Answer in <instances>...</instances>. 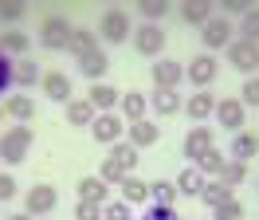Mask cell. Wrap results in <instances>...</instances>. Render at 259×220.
I'll use <instances>...</instances> for the list:
<instances>
[{"instance_id":"23","label":"cell","mask_w":259,"mask_h":220,"mask_svg":"<svg viewBox=\"0 0 259 220\" xmlns=\"http://www.w3.org/2000/svg\"><path fill=\"white\" fill-rule=\"evenodd\" d=\"M79 71L91 79V83H98V79L110 71V59H106V51L98 47V51H91V55H82V59H79Z\"/></svg>"},{"instance_id":"47","label":"cell","mask_w":259,"mask_h":220,"mask_svg":"<svg viewBox=\"0 0 259 220\" xmlns=\"http://www.w3.org/2000/svg\"><path fill=\"white\" fill-rule=\"evenodd\" d=\"M4 220H35V216H28V212H12V216H4Z\"/></svg>"},{"instance_id":"45","label":"cell","mask_w":259,"mask_h":220,"mask_svg":"<svg viewBox=\"0 0 259 220\" xmlns=\"http://www.w3.org/2000/svg\"><path fill=\"white\" fill-rule=\"evenodd\" d=\"M142 220H181V216L173 212V208H165V204H153V208H149Z\"/></svg>"},{"instance_id":"2","label":"cell","mask_w":259,"mask_h":220,"mask_svg":"<svg viewBox=\"0 0 259 220\" xmlns=\"http://www.w3.org/2000/svg\"><path fill=\"white\" fill-rule=\"evenodd\" d=\"M134 51L138 55H149V59H161V51H165V28L161 24H142V28H134Z\"/></svg>"},{"instance_id":"6","label":"cell","mask_w":259,"mask_h":220,"mask_svg":"<svg viewBox=\"0 0 259 220\" xmlns=\"http://www.w3.org/2000/svg\"><path fill=\"white\" fill-rule=\"evenodd\" d=\"M212 145H216V141H212V130H208V126H193V130L185 134V141H181V154H185L189 165H196Z\"/></svg>"},{"instance_id":"11","label":"cell","mask_w":259,"mask_h":220,"mask_svg":"<svg viewBox=\"0 0 259 220\" xmlns=\"http://www.w3.org/2000/svg\"><path fill=\"white\" fill-rule=\"evenodd\" d=\"M200 31H204L200 40H204V47H208V51H220V47L232 44V24H228L224 16H212V20H208Z\"/></svg>"},{"instance_id":"35","label":"cell","mask_w":259,"mask_h":220,"mask_svg":"<svg viewBox=\"0 0 259 220\" xmlns=\"http://www.w3.org/2000/svg\"><path fill=\"white\" fill-rule=\"evenodd\" d=\"M98 177H102V181H106V185H122V181H126L130 173L122 169V165H118V161H114V157H106V161H102V173H98Z\"/></svg>"},{"instance_id":"28","label":"cell","mask_w":259,"mask_h":220,"mask_svg":"<svg viewBox=\"0 0 259 220\" xmlns=\"http://www.w3.org/2000/svg\"><path fill=\"white\" fill-rule=\"evenodd\" d=\"M67 122H71V126H91V122H95L91 98H71V102H67Z\"/></svg>"},{"instance_id":"29","label":"cell","mask_w":259,"mask_h":220,"mask_svg":"<svg viewBox=\"0 0 259 220\" xmlns=\"http://www.w3.org/2000/svg\"><path fill=\"white\" fill-rule=\"evenodd\" d=\"M149 197H153V204L173 208V201H177V185H173V181H165V177H157V181H149Z\"/></svg>"},{"instance_id":"1","label":"cell","mask_w":259,"mask_h":220,"mask_svg":"<svg viewBox=\"0 0 259 220\" xmlns=\"http://www.w3.org/2000/svg\"><path fill=\"white\" fill-rule=\"evenodd\" d=\"M35 141V130L28 122H16L12 130H0V161H8V165H20L28 150H32Z\"/></svg>"},{"instance_id":"5","label":"cell","mask_w":259,"mask_h":220,"mask_svg":"<svg viewBox=\"0 0 259 220\" xmlns=\"http://www.w3.org/2000/svg\"><path fill=\"white\" fill-rule=\"evenodd\" d=\"M55 204H59L55 185H32L28 193H24V212H28V216H48Z\"/></svg>"},{"instance_id":"43","label":"cell","mask_w":259,"mask_h":220,"mask_svg":"<svg viewBox=\"0 0 259 220\" xmlns=\"http://www.w3.org/2000/svg\"><path fill=\"white\" fill-rule=\"evenodd\" d=\"M16 193H20L16 177H12V173H0V204H4V201H12Z\"/></svg>"},{"instance_id":"48","label":"cell","mask_w":259,"mask_h":220,"mask_svg":"<svg viewBox=\"0 0 259 220\" xmlns=\"http://www.w3.org/2000/svg\"><path fill=\"white\" fill-rule=\"evenodd\" d=\"M0 118H4V106H0Z\"/></svg>"},{"instance_id":"15","label":"cell","mask_w":259,"mask_h":220,"mask_svg":"<svg viewBox=\"0 0 259 220\" xmlns=\"http://www.w3.org/2000/svg\"><path fill=\"white\" fill-rule=\"evenodd\" d=\"M91 106L98 110V114H110V106H118L122 102V91L118 87H110V83H91Z\"/></svg>"},{"instance_id":"33","label":"cell","mask_w":259,"mask_h":220,"mask_svg":"<svg viewBox=\"0 0 259 220\" xmlns=\"http://www.w3.org/2000/svg\"><path fill=\"white\" fill-rule=\"evenodd\" d=\"M110 157H114V161H118L126 173H134V165H138V150H134L130 141H118V145L110 150Z\"/></svg>"},{"instance_id":"36","label":"cell","mask_w":259,"mask_h":220,"mask_svg":"<svg viewBox=\"0 0 259 220\" xmlns=\"http://www.w3.org/2000/svg\"><path fill=\"white\" fill-rule=\"evenodd\" d=\"M196 169H200V173H216V177H220V169H224V154H220V150L212 145L208 154H204L200 161H196Z\"/></svg>"},{"instance_id":"31","label":"cell","mask_w":259,"mask_h":220,"mask_svg":"<svg viewBox=\"0 0 259 220\" xmlns=\"http://www.w3.org/2000/svg\"><path fill=\"white\" fill-rule=\"evenodd\" d=\"M138 12H142L146 24H161L165 16H169V4H165V0H142V4H138Z\"/></svg>"},{"instance_id":"38","label":"cell","mask_w":259,"mask_h":220,"mask_svg":"<svg viewBox=\"0 0 259 220\" xmlns=\"http://www.w3.org/2000/svg\"><path fill=\"white\" fill-rule=\"evenodd\" d=\"M24 0H0V20L4 24H16V20H24Z\"/></svg>"},{"instance_id":"7","label":"cell","mask_w":259,"mask_h":220,"mask_svg":"<svg viewBox=\"0 0 259 220\" xmlns=\"http://www.w3.org/2000/svg\"><path fill=\"white\" fill-rule=\"evenodd\" d=\"M228 63H232L236 71H243V75H251V71L259 67V44L232 40V44H228Z\"/></svg>"},{"instance_id":"25","label":"cell","mask_w":259,"mask_h":220,"mask_svg":"<svg viewBox=\"0 0 259 220\" xmlns=\"http://www.w3.org/2000/svg\"><path fill=\"white\" fill-rule=\"evenodd\" d=\"M75 193H79V201H91V204H106V193H110V185H106L102 177H82Z\"/></svg>"},{"instance_id":"44","label":"cell","mask_w":259,"mask_h":220,"mask_svg":"<svg viewBox=\"0 0 259 220\" xmlns=\"http://www.w3.org/2000/svg\"><path fill=\"white\" fill-rule=\"evenodd\" d=\"M240 102H247V106H259V79H247V83H243Z\"/></svg>"},{"instance_id":"27","label":"cell","mask_w":259,"mask_h":220,"mask_svg":"<svg viewBox=\"0 0 259 220\" xmlns=\"http://www.w3.org/2000/svg\"><path fill=\"white\" fill-rule=\"evenodd\" d=\"M200 201L208 204V208H220V204H228V201H236V197H232V189H228L224 181H220V177H216V181H204V193H200Z\"/></svg>"},{"instance_id":"34","label":"cell","mask_w":259,"mask_h":220,"mask_svg":"<svg viewBox=\"0 0 259 220\" xmlns=\"http://www.w3.org/2000/svg\"><path fill=\"white\" fill-rule=\"evenodd\" d=\"M247 177V161H224V169H220V181H224L228 189H236Z\"/></svg>"},{"instance_id":"22","label":"cell","mask_w":259,"mask_h":220,"mask_svg":"<svg viewBox=\"0 0 259 220\" xmlns=\"http://www.w3.org/2000/svg\"><path fill=\"white\" fill-rule=\"evenodd\" d=\"M122 122H142L146 118V110H149V98L146 94H138V91H130V94H122Z\"/></svg>"},{"instance_id":"10","label":"cell","mask_w":259,"mask_h":220,"mask_svg":"<svg viewBox=\"0 0 259 220\" xmlns=\"http://www.w3.org/2000/svg\"><path fill=\"white\" fill-rule=\"evenodd\" d=\"M149 98V110L157 114V118H173L177 110H185V98H181L177 91H161V87H153V94H146Z\"/></svg>"},{"instance_id":"49","label":"cell","mask_w":259,"mask_h":220,"mask_svg":"<svg viewBox=\"0 0 259 220\" xmlns=\"http://www.w3.org/2000/svg\"><path fill=\"white\" fill-rule=\"evenodd\" d=\"M255 189H259V181H255Z\"/></svg>"},{"instance_id":"39","label":"cell","mask_w":259,"mask_h":220,"mask_svg":"<svg viewBox=\"0 0 259 220\" xmlns=\"http://www.w3.org/2000/svg\"><path fill=\"white\" fill-rule=\"evenodd\" d=\"M240 31H243V40H247V44H259V8H251V12L243 16Z\"/></svg>"},{"instance_id":"4","label":"cell","mask_w":259,"mask_h":220,"mask_svg":"<svg viewBox=\"0 0 259 220\" xmlns=\"http://www.w3.org/2000/svg\"><path fill=\"white\" fill-rule=\"evenodd\" d=\"M71 24H67V16H48L44 24H39V44L48 47V51H67L71 44Z\"/></svg>"},{"instance_id":"3","label":"cell","mask_w":259,"mask_h":220,"mask_svg":"<svg viewBox=\"0 0 259 220\" xmlns=\"http://www.w3.org/2000/svg\"><path fill=\"white\" fill-rule=\"evenodd\" d=\"M98 35L106 40V44H126L130 35H134V24H130V16L122 8H106L102 20H98Z\"/></svg>"},{"instance_id":"13","label":"cell","mask_w":259,"mask_h":220,"mask_svg":"<svg viewBox=\"0 0 259 220\" xmlns=\"http://www.w3.org/2000/svg\"><path fill=\"white\" fill-rule=\"evenodd\" d=\"M185 79H193V87L204 91L212 79H216V59H212L208 51H204V55H193V63L185 67Z\"/></svg>"},{"instance_id":"46","label":"cell","mask_w":259,"mask_h":220,"mask_svg":"<svg viewBox=\"0 0 259 220\" xmlns=\"http://www.w3.org/2000/svg\"><path fill=\"white\" fill-rule=\"evenodd\" d=\"M224 12H228V16H240V20H243V16L251 12V4H247V0H224Z\"/></svg>"},{"instance_id":"12","label":"cell","mask_w":259,"mask_h":220,"mask_svg":"<svg viewBox=\"0 0 259 220\" xmlns=\"http://www.w3.org/2000/svg\"><path fill=\"white\" fill-rule=\"evenodd\" d=\"M216 122L224 130H243V102L240 98H216Z\"/></svg>"},{"instance_id":"40","label":"cell","mask_w":259,"mask_h":220,"mask_svg":"<svg viewBox=\"0 0 259 220\" xmlns=\"http://www.w3.org/2000/svg\"><path fill=\"white\" fill-rule=\"evenodd\" d=\"M212 220H243V204L240 201L220 204V208H212Z\"/></svg>"},{"instance_id":"24","label":"cell","mask_w":259,"mask_h":220,"mask_svg":"<svg viewBox=\"0 0 259 220\" xmlns=\"http://www.w3.org/2000/svg\"><path fill=\"white\" fill-rule=\"evenodd\" d=\"M67 51H71L75 59H82V55L98 51V35H95L91 28H75V31H71V44H67Z\"/></svg>"},{"instance_id":"17","label":"cell","mask_w":259,"mask_h":220,"mask_svg":"<svg viewBox=\"0 0 259 220\" xmlns=\"http://www.w3.org/2000/svg\"><path fill=\"white\" fill-rule=\"evenodd\" d=\"M157 138H161V126L157 122H149V118L130 122V145H134V150H146V145H153Z\"/></svg>"},{"instance_id":"9","label":"cell","mask_w":259,"mask_h":220,"mask_svg":"<svg viewBox=\"0 0 259 220\" xmlns=\"http://www.w3.org/2000/svg\"><path fill=\"white\" fill-rule=\"evenodd\" d=\"M149 75H153V87H161V91H177V83L185 79V67L173 59H153V67H149Z\"/></svg>"},{"instance_id":"26","label":"cell","mask_w":259,"mask_h":220,"mask_svg":"<svg viewBox=\"0 0 259 220\" xmlns=\"http://www.w3.org/2000/svg\"><path fill=\"white\" fill-rule=\"evenodd\" d=\"M118 193H122V201H126V204H142V201H149V181H142V177L130 173L126 181L118 185Z\"/></svg>"},{"instance_id":"18","label":"cell","mask_w":259,"mask_h":220,"mask_svg":"<svg viewBox=\"0 0 259 220\" xmlns=\"http://www.w3.org/2000/svg\"><path fill=\"white\" fill-rule=\"evenodd\" d=\"M177 12H181V20H185V24H193V28H204V24L212 20V4H208V0H185Z\"/></svg>"},{"instance_id":"42","label":"cell","mask_w":259,"mask_h":220,"mask_svg":"<svg viewBox=\"0 0 259 220\" xmlns=\"http://www.w3.org/2000/svg\"><path fill=\"white\" fill-rule=\"evenodd\" d=\"M102 220H134V216H130V204L126 201H114V204L102 208Z\"/></svg>"},{"instance_id":"20","label":"cell","mask_w":259,"mask_h":220,"mask_svg":"<svg viewBox=\"0 0 259 220\" xmlns=\"http://www.w3.org/2000/svg\"><path fill=\"white\" fill-rule=\"evenodd\" d=\"M173 185H177V193H185V197H200V193H204V173L196 169V165H185Z\"/></svg>"},{"instance_id":"8","label":"cell","mask_w":259,"mask_h":220,"mask_svg":"<svg viewBox=\"0 0 259 220\" xmlns=\"http://www.w3.org/2000/svg\"><path fill=\"white\" fill-rule=\"evenodd\" d=\"M122 130H126V122H122L118 114H98L95 122H91V134H95L98 145H118V141H122Z\"/></svg>"},{"instance_id":"32","label":"cell","mask_w":259,"mask_h":220,"mask_svg":"<svg viewBox=\"0 0 259 220\" xmlns=\"http://www.w3.org/2000/svg\"><path fill=\"white\" fill-rule=\"evenodd\" d=\"M0 51H4V55H24V51H28V35H24V31H4V35H0Z\"/></svg>"},{"instance_id":"41","label":"cell","mask_w":259,"mask_h":220,"mask_svg":"<svg viewBox=\"0 0 259 220\" xmlns=\"http://www.w3.org/2000/svg\"><path fill=\"white\" fill-rule=\"evenodd\" d=\"M75 220H102V204L79 201V204H75Z\"/></svg>"},{"instance_id":"37","label":"cell","mask_w":259,"mask_h":220,"mask_svg":"<svg viewBox=\"0 0 259 220\" xmlns=\"http://www.w3.org/2000/svg\"><path fill=\"white\" fill-rule=\"evenodd\" d=\"M8 87H16V63L0 51V94H8Z\"/></svg>"},{"instance_id":"16","label":"cell","mask_w":259,"mask_h":220,"mask_svg":"<svg viewBox=\"0 0 259 220\" xmlns=\"http://www.w3.org/2000/svg\"><path fill=\"white\" fill-rule=\"evenodd\" d=\"M185 110H189V118H193V122L200 126L204 118H212V114H216V94H208V91H196L193 98H185Z\"/></svg>"},{"instance_id":"19","label":"cell","mask_w":259,"mask_h":220,"mask_svg":"<svg viewBox=\"0 0 259 220\" xmlns=\"http://www.w3.org/2000/svg\"><path fill=\"white\" fill-rule=\"evenodd\" d=\"M4 114L16 118V122H32L35 118V98H28V94H8V98H4Z\"/></svg>"},{"instance_id":"21","label":"cell","mask_w":259,"mask_h":220,"mask_svg":"<svg viewBox=\"0 0 259 220\" xmlns=\"http://www.w3.org/2000/svg\"><path fill=\"white\" fill-rule=\"evenodd\" d=\"M255 154H259V134L240 130V134L232 138V161H251Z\"/></svg>"},{"instance_id":"30","label":"cell","mask_w":259,"mask_h":220,"mask_svg":"<svg viewBox=\"0 0 259 220\" xmlns=\"http://www.w3.org/2000/svg\"><path fill=\"white\" fill-rule=\"evenodd\" d=\"M39 79H44V71H39L35 59H20L16 63V87H35Z\"/></svg>"},{"instance_id":"14","label":"cell","mask_w":259,"mask_h":220,"mask_svg":"<svg viewBox=\"0 0 259 220\" xmlns=\"http://www.w3.org/2000/svg\"><path fill=\"white\" fill-rule=\"evenodd\" d=\"M39 87H44V94H48L51 102H71V79L63 75V71H48V75L39 79Z\"/></svg>"}]
</instances>
